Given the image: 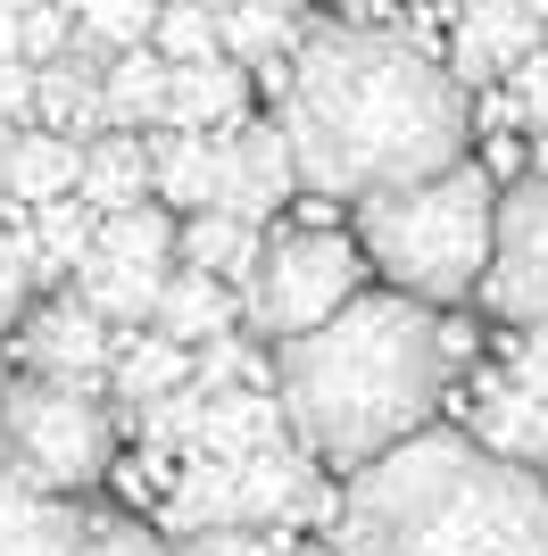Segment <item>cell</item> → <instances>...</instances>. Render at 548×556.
<instances>
[{
  "label": "cell",
  "mask_w": 548,
  "mask_h": 556,
  "mask_svg": "<svg viewBox=\"0 0 548 556\" xmlns=\"http://www.w3.org/2000/svg\"><path fill=\"white\" fill-rule=\"evenodd\" d=\"M84 191V141L59 134V125H9L0 134V200L9 208H42V200H67Z\"/></svg>",
  "instance_id": "obj_11"
},
{
  "label": "cell",
  "mask_w": 548,
  "mask_h": 556,
  "mask_svg": "<svg viewBox=\"0 0 548 556\" xmlns=\"http://www.w3.org/2000/svg\"><path fill=\"white\" fill-rule=\"evenodd\" d=\"M241 100H250V67L233 59V50H216V59H183L175 84H166V125H233L241 116Z\"/></svg>",
  "instance_id": "obj_19"
},
{
  "label": "cell",
  "mask_w": 548,
  "mask_h": 556,
  "mask_svg": "<svg viewBox=\"0 0 548 556\" xmlns=\"http://www.w3.org/2000/svg\"><path fill=\"white\" fill-rule=\"evenodd\" d=\"M308 42V25H299V0H241L225 9V50L241 67H258L283 92V75H291V50Z\"/></svg>",
  "instance_id": "obj_18"
},
{
  "label": "cell",
  "mask_w": 548,
  "mask_h": 556,
  "mask_svg": "<svg viewBox=\"0 0 548 556\" xmlns=\"http://www.w3.org/2000/svg\"><path fill=\"white\" fill-rule=\"evenodd\" d=\"M125 341H134V332L109 325L84 291L42 300V307H25V316H17V357H25V374H59V382H91V391H109V374H116V357H125Z\"/></svg>",
  "instance_id": "obj_9"
},
{
  "label": "cell",
  "mask_w": 548,
  "mask_h": 556,
  "mask_svg": "<svg viewBox=\"0 0 548 556\" xmlns=\"http://www.w3.org/2000/svg\"><path fill=\"white\" fill-rule=\"evenodd\" d=\"M67 9H75V17H84V0H67Z\"/></svg>",
  "instance_id": "obj_38"
},
{
  "label": "cell",
  "mask_w": 548,
  "mask_h": 556,
  "mask_svg": "<svg viewBox=\"0 0 548 556\" xmlns=\"http://www.w3.org/2000/svg\"><path fill=\"white\" fill-rule=\"evenodd\" d=\"M515 116H524V125H540V134H548V42L532 50L524 67H515Z\"/></svg>",
  "instance_id": "obj_34"
},
{
  "label": "cell",
  "mask_w": 548,
  "mask_h": 556,
  "mask_svg": "<svg viewBox=\"0 0 548 556\" xmlns=\"http://www.w3.org/2000/svg\"><path fill=\"white\" fill-rule=\"evenodd\" d=\"M159 9L166 0H84V34L100 50H141L159 34Z\"/></svg>",
  "instance_id": "obj_26"
},
{
  "label": "cell",
  "mask_w": 548,
  "mask_h": 556,
  "mask_svg": "<svg viewBox=\"0 0 548 556\" xmlns=\"http://www.w3.org/2000/svg\"><path fill=\"white\" fill-rule=\"evenodd\" d=\"M216 150H225V175H216V208L250 216V225H266L283 200H291L308 175H299V150L291 134H283V116L274 125H250V116H233V125H216Z\"/></svg>",
  "instance_id": "obj_10"
},
{
  "label": "cell",
  "mask_w": 548,
  "mask_h": 556,
  "mask_svg": "<svg viewBox=\"0 0 548 556\" xmlns=\"http://www.w3.org/2000/svg\"><path fill=\"white\" fill-rule=\"evenodd\" d=\"M150 166H159V200L183 216L216 208V175H225V150H216V125H150Z\"/></svg>",
  "instance_id": "obj_16"
},
{
  "label": "cell",
  "mask_w": 548,
  "mask_h": 556,
  "mask_svg": "<svg viewBox=\"0 0 548 556\" xmlns=\"http://www.w3.org/2000/svg\"><path fill=\"white\" fill-rule=\"evenodd\" d=\"M75 556H183V548L159 540L150 523H134V515H84V548Z\"/></svg>",
  "instance_id": "obj_28"
},
{
  "label": "cell",
  "mask_w": 548,
  "mask_h": 556,
  "mask_svg": "<svg viewBox=\"0 0 548 556\" xmlns=\"http://www.w3.org/2000/svg\"><path fill=\"white\" fill-rule=\"evenodd\" d=\"M84 200H91L100 216L150 208V200H159V166H150V134H125V125L91 134V141H84Z\"/></svg>",
  "instance_id": "obj_15"
},
{
  "label": "cell",
  "mask_w": 548,
  "mask_h": 556,
  "mask_svg": "<svg viewBox=\"0 0 548 556\" xmlns=\"http://www.w3.org/2000/svg\"><path fill=\"white\" fill-rule=\"evenodd\" d=\"M358 241L374 257V275L390 291H415V300H465L490 275V250H499V191L482 166H440V175H415V184L365 191L358 200Z\"/></svg>",
  "instance_id": "obj_4"
},
{
  "label": "cell",
  "mask_w": 548,
  "mask_h": 556,
  "mask_svg": "<svg viewBox=\"0 0 548 556\" xmlns=\"http://www.w3.org/2000/svg\"><path fill=\"white\" fill-rule=\"evenodd\" d=\"M150 42H159L175 67H183V59H216V50H225V17H216V9H200V0H166Z\"/></svg>",
  "instance_id": "obj_25"
},
{
  "label": "cell",
  "mask_w": 548,
  "mask_h": 556,
  "mask_svg": "<svg viewBox=\"0 0 548 556\" xmlns=\"http://www.w3.org/2000/svg\"><path fill=\"white\" fill-rule=\"evenodd\" d=\"M17 225H25V241H34V266H42V282H75V275H84V257H91V241H100V208H91L84 191L25 208Z\"/></svg>",
  "instance_id": "obj_20"
},
{
  "label": "cell",
  "mask_w": 548,
  "mask_h": 556,
  "mask_svg": "<svg viewBox=\"0 0 548 556\" xmlns=\"http://www.w3.org/2000/svg\"><path fill=\"white\" fill-rule=\"evenodd\" d=\"M283 134L299 150V175L324 200L415 184L465 159L474 109L457 67H440L424 42L390 25H308L283 75Z\"/></svg>",
  "instance_id": "obj_1"
},
{
  "label": "cell",
  "mask_w": 548,
  "mask_h": 556,
  "mask_svg": "<svg viewBox=\"0 0 548 556\" xmlns=\"http://www.w3.org/2000/svg\"><path fill=\"white\" fill-rule=\"evenodd\" d=\"M524 9H532V17H540V25H548V0H524Z\"/></svg>",
  "instance_id": "obj_36"
},
{
  "label": "cell",
  "mask_w": 548,
  "mask_h": 556,
  "mask_svg": "<svg viewBox=\"0 0 548 556\" xmlns=\"http://www.w3.org/2000/svg\"><path fill=\"white\" fill-rule=\"evenodd\" d=\"M316 448L299 441H274V448H183V465L166 473L159 490V515L166 532H225V523H250V532H266V523H299V515H341L324 507L316 490Z\"/></svg>",
  "instance_id": "obj_5"
},
{
  "label": "cell",
  "mask_w": 548,
  "mask_h": 556,
  "mask_svg": "<svg viewBox=\"0 0 548 556\" xmlns=\"http://www.w3.org/2000/svg\"><path fill=\"white\" fill-rule=\"evenodd\" d=\"M109 391L91 382H59V374H17L0 382V465L25 482L59 490H91L116 465V416L100 407Z\"/></svg>",
  "instance_id": "obj_6"
},
{
  "label": "cell",
  "mask_w": 548,
  "mask_h": 556,
  "mask_svg": "<svg viewBox=\"0 0 548 556\" xmlns=\"http://www.w3.org/2000/svg\"><path fill=\"white\" fill-rule=\"evenodd\" d=\"M540 50V17H532L524 0H490V9H465L457 17V42H449V67L465 92H482V84H499V75H515Z\"/></svg>",
  "instance_id": "obj_12"
},
{
  "label": "cell",
  "mask_w": 548,
  "mask_h": 556,
  "mask_svg": "<svg viewBox=\"0 0 548 556\" xmlns=\"http://www.w3.org/2000/svg\"><path fill=\"white\" fill-rule=\"evenodd\" d=\"M474 432H482L490 448H499V457L540 465V457H548V399L499 366L490 382H482V399H474Z\"/></svg>",
  "instance_id": "obj_17"
},
{
  "label": "cell",
  "mask_w": 548,
  "mask_h": 556,
  "mask_svg": "<svg viewBox=\"0 0 548 556\" xmlns=\"http://www.w3.org/2000/svg\"><path fill=\"white\" fill-rule=\"evenodd\" d=\"M258 257H266V232H258L250 216H233V208H200L183 225V266H200V275H216V282H241V291H250Z\"/></svg>",
  "instance_id": "obj_21"
},
{
  "label": "cell",
  "mask_w": 548,
  "mask_h": 556,
  "mask_svg": "<svg viewBox=\"0 0 548 556\" xmlns=\"http://www.w3.org/2000/svg\"><path fill=\"white\" fill-rule=\"evenodd\" d=\"M75 291H84L109 325H159V300H166V257H134V250H100L91 241L84 275H75Z\"/></svg>",
  "instance_id": "obj_14"
},
{
  "label": "cell",
  "mask_w": 548,
  "mask_h": 556,
  "mask_svg": "<svg viewBox=\"0 0 548 556\" xmlns=\"http://www.w3.org/2000/svg\"><path fill=\"white\" fill-rule=\"evenodd\" d=\"M75 548H84V515L59 490L0 465V556H75Z\"/></svg>",
  "instance_id": "obj_13"
},
{
  "label": "cell",
  "mask_w": 548,
  "mask_h": 556,
  "mask_svg": "<svg viewBox=\"0 0 548 556\" xmlns=\"http://www.w3.org/2000/svg\"><path fill=\"white\" fill-rule=\"evenodd\" d=\"M34 282H42V266H34V241H25V225H9V232H0V325H9V316H25Z\"/></svg>",
  "instance_id": "obj_29"
},
{
  "label": "cell",
  "mask_w": 548,
  "mask_h": 556,
  "mask_svg": "<svg viewBox=\"0 0 548 556\" xmlns=\"http://www.w3.org/2000/svg\"><path fill=\"white\" fill-rule=\"evenodd\" d=\"M200 416H208V382L191 374L183 391H166V399L141 407V432H150V448H191L200 441Z\"/></svg>",
  "instance_id": "obj_27"
},
{
  "label": "cell",
  "mask_w": 548,
  "mask_h": 556,
  "mask_svg": "<svg viewBox=\"0 0 548 556\" xmlns=\"http://www.w3.org/2000/svg\"><path fill=\"white\" fill-rule=\"evenodd\" d=\"M159 332H175V341L208 349L216 332H241V300H233V282L200 275V266H183V275H166V300H159Z\"/></svg>",
  "instance_id": "obj_23"
},
{
  "label": "cell",
  "mask_w": 548,
  "mask_h": 556,
  "mask_svg": "<svg viewBox=\"0 0 548 556\" xmlns=\"http://www.w3.org/2000/svg\"><path fill=\"white\" fill-rule=\"evenodd\" d=\"M183 556H283V540H266V532H250V523H225V532H191V540H175Z\"/></svg>",
  "instance_id": "obj_32"
},
{
  "label": "cell",
  "mask_w": 548,
  "mask_h": 556,
  "mask_svg": "<svg viewBox=\"0 0 548 556\" xmlns=\"http://www.w3.org/2000/svg\"><path fill=\"white\" fill-rule=\"evenodd\" d=\"M166 84H175V59H166L159 42L109 50V125H125V134L166 125Z\"/></svg>",
  "instance_id": "obj_22"
},
{
  "label": "cell",
  "mask_w": 548,
  "mask_h": 556,
  "mask_svg": "<svg viewBox=\"0 0 548 556\" xmlns=\"http://www.w3.org/2000/svg\"><path fill=\"white\" fill-rule=\"evenodd\" d=\"M482 300L507 325H548V166L499 200V250H490Z\"/></svg>",
  "instance_id": "obj_8"
},
{
  "label": "cell",
  "mask_w": 548,
  "mask_h": 556,
  "mask_svg": "<svg viewBox=\"0 0 548 556\" xmlns=\"http://www.w3.org/2000/svg\"><path fill=\"white\" fill-rule=\"evenodd\" d=\"M34 109H42V67L34 59H0V134L34 125Z\"/></svg>",
  "instance_id": "obj_31"
},
{
  "label": "cell",
  "mask_w": 548,
  "mask_h": 556,
  "mask_svg": "<svg viewBox=\"0 0 548 556\" xmlns=\"http://www.w3.org/2000/svg\"><path fill=\"white\" fill-rule=\"evenodd\" d=\"M341 556H548V482L482 432H408L358 465L333 515Z\"/></svg>",
  "instance_id": "obj_3"
},
{
  "label": "cell",
  "mask_w": 548,
  "mask_h": 556,
  "mask_svg": "<svg viewBox=\"0 0 548 556\" xmlns=\"http://www.w3.org/2000/svg\"><path fill=\"white\" fill-rule=\"evenodd\" d=\"M507 374H515V382H532V391L548 399V325H524L515 341H507Z\"/></svg>",
  "instance_id": "obj_33"
},
{
  "label": "cell",
  "mask_w": 548,
  "mask_h": 556,
  "mask_svg": "<svg viewBox=\"0 0 548 556\" xmlns=\"http://www.w3.org/2000/svg\"><path fill=\"white\" fill-rule=\"evenodd\" d=\"M291 556H308V548H291ZM333 556H341V548H333Z\"/></svg>",
  "instance_id": "obj_39"
},
{
  "label": "cell",
  "mask_w": 548,
  "mask_h": 556,
  "mask_svg": "<svg viewBox=\"0 0 548 556\" xmlns=\"http://www.w3.org/2000/svg\"><path fill=\"white\" fill-rule=\"evenodd\" d=\"M191 382V341H175V332H141V341H125V357H116L109 374V399H125V407H150V399L183 391Z\"/></svg>",
  "instance_id": "obj_24"
},
{
  "label": "cell",
  "mask_w": 548,
  "mask_h": 556,
  "mask_svg": "<svg viewBox=\"0 0 548 556\" xmlns=\"http://www.w3.org/2000/svg\"><path fill=\"white\" fill-rule=\"evenodd\" d=\"M433 9H449V17H465V9H490V0H433Z\"/></svg>",
  "instance_id": "obj_35"
},
{
  "label": "cell",
  "mask_w": 548,
  "mask_h": 556,
  "mask_svg": "<svg viewBox=\"0 0 548 556\" xmlns=\"http://www.w3.org/2000/svg\"><path fill=\"white\" fill-rule=\"evenodd\" d=\"M191 374H200L208 391H225V382H258V349L241 332H216L208 349H191Z\"/></svg>",
  "instance_id": "obj_30"
},
{
  "label": "cell",
  "mask_w": 548,
  "mask_h": 556,
  "mask_svg": "<svg viewBox=\"0 0 548 556\" xmlns=\"http://www.w3.org/2000/svg\"><path fill=\"white\" fill-rule=\"evenodd\" d=\"M9 9H42V0H9Z\"/></svg>",
  "instance_id": "obj_37"
},
{
  "label": "cell",
  "mask_w": 548,
  "mask_h": 556,
  "mask_svg": "<svg viewBox=\"0 0 548 556\" xmlns=\"http://www.w3.org/2000/svg\"><path fill=\"white\" fill-rule=\"evenodd\" d=\"M457 357H465V332L440 325L415 291H374V300L358 291L316 332L274 341V391L316 457L365 465L433 424Z\"/></svg>",
  "instance_id": "obj_2"
},
{
  "label": "cell",
  "mask_w": 548,
  "mask_h": 556,
  "mask_svg": "<svg viewBox=\"0 0 548 556\" xmlns=\"http://www.w3.org/2000/svg\"><path fill=\"white\" fill-rule=\"evenodd\" d=\"M365 282V241L333 225H291L274 232L266 257L250 275V325L291 341V332H316L324 316H341Z\"/></svg>",
  "instance_id": "obj_7"
}]
</instances>
